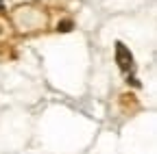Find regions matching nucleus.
Here are the masks:
<instances>
[{
  "label": "nucleus",
  "mask_w": 157,
  "mask_h": 154,
  "mask_svg": "<svg viewBox=\"0 0 157 154\" xmlns=\"http://www.w3.org/2000/svg\"><path fill=\"white\" fill-rule=\"evenodd\" d=\"M116 63L124 74H133L135 72V61H133V54L131 50L122 44V41H116Z\"/></svg>",
  "instance_id": "f257e3e1"
},
{
  "label": "nucleus",
  "mask_w": 157,
  "mask_h": 154,
  "mask_svg": "<svg viewBox=\"0 0 157 154\" xmlns=\"http://www.w3.org/2000/svg\"><path fill=\"white\" fill-rule=\"evenodd\" d=\"M59 30H61V33H68L70 28H72V22L70 20H66V22H59V26H57Z\"/></svg>",
  "instance_id": "f03ea898"
},
{
  "label": "nucleus",
  "mask_w": 157,
  "mask_h": 154,
  "mask_svg": "<svg viewBox=\"0 0 157 154\" xmlns=\"http://www.w3.org/2000/svg\"><path fill=\"white\" fill-rule=\"evenodd\" d=\"M0 11H2V0H0Z\"/></svg>",
  "instance_id": "7ed1b4c3"
}]
</instances>
